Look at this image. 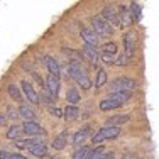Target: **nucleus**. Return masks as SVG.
I'll return each mask as SVG.
<instances>
[{"instance_id":"1","label":"nucleus","mask_w":159,"mask_h":159,"mask_svg":"<svg viewBox=\"0 0 159 159\" xmlns=\"http://www.w3.org/2000/svg\"><path fill=\"white\" fill-rule=\"evenodd\" d=\"M120 135V127H110V125H103L97 130V134L92 137L93 144L103 142V141H112V139H117Z\"/></svg>"},{"instance_id":"2","label":"nucleus","mask_w":159,"mask_h":159,"mask_svg":"<svg viewBox=\"0 0 159 159\" xmlns=\"http://www.w3.org/2000/svg\"><path fill=\"white\" fill-rule=\"evenodd\" d=\"M108 88H110L112 93H115V92H134V90L137 88V83H135V80H130L127 76H120V78H115L113 81H110Z\"/></svg>"},{"instance_id":"3","label":"nucleus","mask_w":159,"mask_h":159,"mask_svg":"<svg viewBox=\"0 0 159 159\" xmlns=\"http://www.w3.org/2000/svg\"><path fill=\"white\" fill-rule=\"evenodd\" d=\"M92 31L97 34L98 37H108V36H112L113 34V29H112V25L108 24L105 19H102V17H93L92 19Z\"/></svg>"},{"instance_id":"4","label":"nucleus","mask_w":159,"mask_h":159,"mask_svg":"<svg viewBox=\"0 0 159 159\" xmlns=\"http://www.w3.org/2000/svg\"><path fill=\"white\" fill-rule=\"evenodd\" d=\"M102 19H105V20L108 22V24L112 25H120V19H119V10H117V7L113 5H105L103 10H102Z\"/></svg>"},{"instance_id":"5","label":"nucleus","mask_w":159,"mask_h":159,"mask_svg":"<svg viewBox=\"0 0 159 159\" xmlns=\"http://www.w3.org/2000/svg\"><path fill=\"white\" fill-rule=\"evenodd\" d=\"M20 90L24 93V97L27 98V102H31L34 105H39V95H37V92L32 88V85L27 80H22L20 81Z\"/></svg>"},{"instance_id":"6","label":"nucleus","mask_w":159,"mask_h":159,"mask_svg":"<svg viewBox=\"0 0 159 159\" xmlns=\"http://www.w3.org/2000/svg\"><path fill=\"white\" fill-rule=\"evenodd\" d=\"M135 44H137V36H135V32H127L124 34V54L127 56V58H130L132 54H134L135 51Z\"/></svg>"},{"instance_id":"7","label":"nucleus","mask_w":159,"mask_h":159,"mask_svg":"<svg viewBox=\"0 0 159 159\" xmlns=\"http://www.w3.org/2000/svg\"><path fill=\"white\" fill-rule=\"evenodd\" d=\"M22 130L27 135H32V137H46V130L39 125L37 122H24L22 124Z\"/></svg>"},{"instance_id":"8","label":"nucleus","mask_w":159,"mask_h":159,"mask_svg":"<svg viewBox=\"0 0 159 159\" xmlns=\"http://www.w3.org/2000/svg\"><path fill=\"white\" fill-rule=\"evenodd\" d=\"M46 88L51 97H58L59 95V88H61V81H59V76H54V75H48L46 78Z\"/></svg>"},{"instance_id":"9","label":"nucleus","mask_w":159,"mask_h":159,"mask_svg":"<svg viewBox=\"0 0 159 159\" xmlns=\"http://www.w3.org/2000/svg\"><path fill=\"white\" fill-rule=\"evenodd\" d=\"M119 19H120V25L119 27L120 29H125V27H129V25L132 24V16H130V12H129V7H125V5H119Z\"/></svg>"},{"instance_id":"10","label":"nucleus","mask_w":159,"mask_h":159,"mask_svg":"<svg viewBox=\"0 0 159 159\" xmlns=\"http://www.w3.org/2000/svg\"><path fill=\"white\" fill-rule=\"evenodd\" d=\"M81 54L85 56V58L88 59L92 64H98V63H100V54H98L97 48H92V46H88V44H85L83 49H81Z\"/></svg>"},{"instance_id":"11","label":"nucleus","mask_w":159,"mask_h":159,"mask_svg":"<svg viewBox=\"0 0 159 159\" xmlns=\"http://www.w3.org/2000/svg\"><path fill=\"white\" fill-rule=\"evenodd\" d=\"M80 36L83 37L85 44H88V46H92V48H97V44H98V36L92 31V29L83 27L81 31H80Z\"/></svg>"},{"instance_id":"12","label":"nucleus","mask_w":159,"mask_h":159,"mask_svg":"<svg viewBox=\"0 0 159 159\" xmlns=\"http://www.w3.org/2000/svg\"><path fill=\"white\" fill-rule=\"evenodd\" d=\"M44 64H46L49 75H54V76H59V75H61V66H59V63L56 61L52 56H44Z\"/></svg>"},{"instance_id":"13","label":"nucleus","mask_w":159,"mask_h":159,"mask_svg":"<svg viewBox=\"0 0 159 159\" xmlns=\"http://www.w3.org/2000/svg\"><path fill=\"white\" fill-rule=\"evenodd\" d=\"M68 135H70V134H68V130H63L59 135H56V137H54V141L51 142V147L54 151H63L64 147H66V144H68Z\"/></svg>"},{"instance_id":"14","label":"nucleus","mask_w":159,"mask_h":159,"mask_svg":"<svg viewBox=\"0 0 159 159\" xmlns=\"http://www.w3.org/2000/svg\"><path fill=\"white\" fill-rule=\"evenodd\" d=\"M90 132H92V127H90V125L81 127L78 132H75V135H73V144L80 147V146H81V142L86 141V137L90 135Z\"/></svg>"},{"instance_id":"15","label":"nucleus","mask_w":159,"mask_h":159,"mask_svg":"<svg viewBox=\"0 0 159 159\" xmlns=\"http://www.w3.org/2000/svg\"><path fill=\"white\" fill-rule=\"evenodd\" d=\"M130 120V115L129 113H122V115H113V117H108L105 125H110V127H120L124 125L125 122Z\"/></svg>"},{"instance_id":"16","label":"nucleus","mask_w":159,"mask_h":159,"mask_svg":"<svg viewBox=\"0 0 159 159\" xmlns=\"http://www.w3.org/2000/svg\"><path fill=\"white\" fill-rule=\"evenodd\" d=\"M63 117L66 122H73L80 117V108L78 107H73V105H68L66 108L63 110Z\"/></svg>"},{"instance_id":"17","label":"nucleus","mask_w":159,"mask_h":159,"mask_svg":"<svg viewBox=\"0 0 159 159\" xmlns=\"http://www.w3.org/2000/svg\"><path fill=\"white\" fill-rule=\"evenodd\" d=\"M19 113H20V117L24 119V122H36V113L31 107H27V105H20L19 107Z\"/></svg>"},{"instance_id":"18","label":"nucleus","mask_w":159,"mask_h":159,"mask_svg":"<svg viewBox=\"0 0 159 159\" xmlns=\"http://www.w3.org/2000/svg\"><path fill=\"white\" fill-rule=\"evenodd\" d=\"M122 107V103H119V102L112 100L110 97L108 98H103V100L100 102V110L102 112H108V110H115V108Z\"/></svg>"},{"instance_id":"19","label":"nucleus","mask_w":159,"mask_h":159,"mask_svg":"<svg viewBox=\"0 0 159 159\" xmlns=\"http://www.w3.org/2000/svg\"><path fill=\"white\" fill-rule=\"evenodd\" d=\"M66 102L70 105H73V107H76V105L81 102V95H80L78 88H70L66 93Z\"/></svg>"},{"instance_id":"20","label":"nucleus","mask_w":159,"mask_h":159,"mask_svg":"<svg viewBox=\"0 0 159 159\" xmlns=\"http://www.w3.org/2000/svg\"><path fill=\"white\" fill-rule=\"evenodd\" d=\"M129 12H130V16H132V20L139 22V20H141V17H142V7H141V3L132 2L130 7H129Z\"/></svg>"},{"instance_id":"21","label":"nucleus","mask_w":159,"mask_h":159,"mask_svg":"<svg viewBox=\"0 0 159 159\" xmlns=\"http://www.w3.org/2000/svg\"><path fill=\"white\" fill-rule=\"evenodd\" d=\"M110 98L124 105V103H127V102L132 98V92H115V93H112V95H110Z\"/></svg>"},{"instance_id":"22","label":"nucleus","mask_w":159,"mask_h":159,"mask_svg":"<svg viewBox=\"0 0 159 159\" xmlns=\"http://www.w3.org/2000/svg\"><path fill=\"white\" fill-rule=\"evenodd\" d=\"M22 125H10L9 130H7V139H10V141H19V137L22 135Z\"/></svg>"},{"instance_id":"23","label":"nucleus","mask_w":159,"mask_h":159,"mask_svg":"<svg viewBox=\"0 0 159 159\" xmlns=\"http://www.w3.org/2000/svg\"><path fill=\"white\" fill-rule=\"evenodd\" d=\"M27 151L37 159H43V157L48 156V147L46 146H32V147H29Z\"/></svg>"},{"instance_id":"24","label":"nucleus","mask_w":159,"mask_h":159,"mask_svg":"<svg viewBox=\"0 0 159 159\" xmlns=\"http://www.w3.org/2000/svg\"><path fill=\"white\" fill-rule=\"evenodd\" d=\"M90 152H92V147H88V146H81V147H78V149L73 152L71 159H88Z\"/></svg>"},{"instance_id":"25","label":"nucleus","mask_w":159,"mask_h":159,"mask_svg":"<svg viewBox=\"0 0 159 159\" xmlns=\"http://www.w3.org/2000/svg\"><path fill=\"white\" fill-rule=\"evenodd\" d=\"M75 81H76V85L81 86L83 90H90V88H92V81H90V78H88V73H83V75H80V76H76V78H75Z\"/></svg>"},{"instance_id":"26","label":"nucleus","mask_w":159,"mask_h":159,"mask_svg":"<svg viewBox=\"0 0 159 159\" xmlns=\"http://www.w3.org/2000/svg\"><path fill=\"white\" fill-rule=\"evenodd\" d=\"M105 83H107V71L98 70L97 71V78H95V88H102Z\"/></svg>"},{"instance_id":"27","label":"nucleus","mask_w":159,"mask_h":159,"mask_svg":"<svg viewBox=\"0 0 159 159\" xmlns=\"http://www.w3.org/2000/svg\"><path fill=\"white\" fill-rule=\"evenodd\" d=\"M7 92H9L10 98H14L16 102H22V95H20V88L19 86H16L12 83V85H9V88H7Z\"/></svg>"},{"instance_id":"28","label":"nucleus","mask_w":159,"mask_h":159,"mask_svg":"<svg viewBox=\"0 0 159 159\" xmlns=\"http://www.w3.org/2000/svg\"><path fill=\"white\" fill-rule=\"evenodd\" d=\"M117 52V44L115 43H107L102 46V54H115Z\"/></svg>"},{"instance_id":"29","label":"nucleus","mask_w":159,"mask_h":159,"mask_svg":"<svg viewBox=\"0 0 159 159\" xmlns=\"http://www.w3.org/2000/svg\"><path fill=\"white\" fill-rule=\"evenodd\" d=\"M7 119H10V120H17V119H20L19 108L12 107V105H9V107H7Z\"/></svg>"},{"instance_id":"30","label":"nucleus","mask_w":159,"mask_h":159,"mask_svg":"<svg viewBox=\"0 0 159 159\" xmlns=\"http://www.w3.org/2000/svg\"><path fill=\"white\" fill-rule=\"evenodd\" d=\"M41 102L51 107V103L54 102V97H51V95H49V92H48V95H46V93H41V95H39V103H41Z\"/></svg>"},{"instance_id":"31","label":"nucleus","mask_w":159,"mask_h":159,"mask_svg":"<svg viewBox=\"0 0 159 159\" xmlns=\"http://www.w3.org/2000/svg\"><path fill=\"white\" fill-rule=\"evenodd\" d=\"M127 59H129V58H127V56H125V54H120V56H119V58H117V59H115V63H113V64H117V66H125V64L129 63V61H127Z\"/></svg>"},{"instance_id":"32","label":"nucleus","mask_w":159,"mask_h":159,"mask_svg":"<svg viewBox=\"0 0 159 159\" xmlns=\"http://www.w3.org/2000/svg\"><path fill=\"white\" fill-rule=\"evenodd\" d=\"M48 110H49V113H51L52 117H56V119L63 117V110H59V108H56V107H49Z\"/></svg>"},{"instance_id":"33","label":"nucleus","mask_w":159,"mask_h":159,"mask_svg":"<svg viewBox=\"0 0 159 159\" xmlns=\"http://www.w3.org/2000/svg\"><path fill=\"white\" fill-rule=\"evenodd\" d=\"M102 61L105 64H113L115 63V58H113L112 54H102Z\"/></svg>"},{"instance_id":"34","label":"nucleus","mask_w":159,"mask_h":159,"mask_svg":"<svg viewBox=\"0 0 159 159\" xmlns=\"http://www.w3.org/2000/svg\"><path fill=\"white\" fill-rule=\"evenodd\" d=\"M95 159H115V154L113 152H108V151H105V152H102L98 157H95Z\"/></svg>"},{"instance_id":"35","label":"nucleus","mask_w":159,"mask_h":159,"mask_svg":"<svg viewBox=\"0 0 159 159\" xmlns=\"http://www.w3.org/2000/svg\"><path fill=\"white\" fill-rule=\"evenodd\" d=\"M9 159H27V157L19 154V152H12V154H9Z\"/></svg>"},{"instance_id":"36","label":"nucleus","mask_w":159,"mask_h":159,"mask_svg":"<svg viewBox=\"0 0 159 159\" xmlns=\"http://www.w3.org/2000/svg\"><path fill=\"white\" fill-rule=\"evenodd\" d=\"M32 78H34V80H36V81H37V83H39V85H41V86H43V85H46V83H44V81H43V80H41V76H39V75H37V73H36V71H32Z\"/></svg>"},{"instance_id":"37","label":"nucleus","mask_w":159,"mask_h":159,"mask_svg":"<svg viewBox=\"0 0 159 159\" xmlns=\"http://www.w3.org/2000/svg\"><path fill=\"white\" fill-rule=\"evenodd\" d=\"M0 125H7V115H5V113H2V112H0Z\"/></svg>"},{"instance_id":"38","label":"nucleus","mask_w":159,"mask_h":159,"mask_svg":"<svg viewBox=\"0 0 159 159\" xmlns=\"http://www.w3.org/2000/svg\"><path fill=\"white\" fill-rule=\"evenodd\" d=\"M9 154L10 152H7V151H0V159H9Z\"/></svg>"}]
</instances>
